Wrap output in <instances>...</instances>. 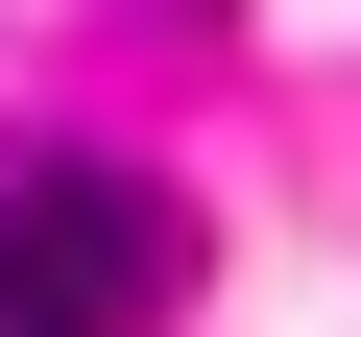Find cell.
Returning a JSON list of instances; mask_svg holds the SVG:
<instances>
[{
  "mask_svg": "<svg viewBox=\"0 0 361 337\" xmlns=\"http://www.w3.org/2000/svg\"><path fill=\"white\" fill-rule=\"evenodd\" d=\"M169 289H193V217L145 168H25L0 193V337H145Z\"/></svg>",
  "mask_w": 361,
  "mask_h": 337,
  "instance_id": "obj_1",
  "label": "cell"
}]
</instances>
